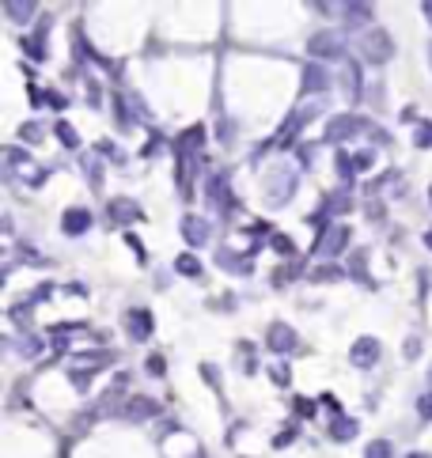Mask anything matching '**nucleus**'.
<instances>
[{
    "label": "nucleus",
    "mask_w": 432,
    "mask_h": 458,
    "mask_svg": "<svg viewBox=\"0 0 432 458\" xmlns=\"http://www.w3.org/2000/svg\"><path fill=\"white\" fill-rule=\"evenodd\" d=\"M205 144V129L201 125H194V129H186L179 136V140H174V148H179V159H190V152H197Z\"/></svg>",
    "instance_id": "15"
},
{
    "label": "nucleus",
    "mask_w": 432,
    "mask_h": 458,
    "mask_svg": "<svg viewBox=\"0 0 432 458\" xmlns=\"http://www.w3.org/2000/svg\"><path fill=\"white\" fill-rule=\"evenodd\" d=\"M152 329H156V318H152L144 307H133L129 315H125V333H129L133 341H148Z\"/></svg>",
    "instance_id": "10"
},
{
    "label": "nucleus",
    "mask_w": 432,
    "mask_h": 458,
    "mask_svg": "<svg viewBox=\"0 0 432 458\" xmlns=\"http://www.w3.org/2000/svg\"><path fill=\"white\" fill-rule=\"evenodd\" d=\"M421 356V337H410L406 341V360H417Z\"/></svg>",
    "instance_id": "40"
},
{
    "label": "nucleus",
    "mask_w": 432,
    "mask_h": 458,
    "mask_svg": "<svg viewBox=\"0 0 432 458\" xmlns=\"http://www.w3.org/2000/svg\"><path fill=\"white\" fill-rule=\"evenodd\" d=\"M107 212H110V220H114V223H137L141 220V205H133V201H110V208H107Z\"/></svg>",
    "instance_id": "14"
},
{
    "label": "nucleus",
    "mask_w": 432,
    "mask_h": 458,
    "mask_svg": "<svg viewBox=\"0 0 432 458\" xmlns=\"http://www.w3.org/2000/svg\"><path fill=\"white\" fill-rule=\"evenodd\" d=\"M429 201H432V186H429Z\"/></svg>",
    "instance_id": "47"
},
{
    "label": "nucleus",
    "mask_w": 432,
    "mask_h": 458,
    "mask_svg": "<svg viewBox=\"0 0 432 458\" xmlns=\"http://www.w3.org/2000/svg\"><path fill=\"white\" fill-rule=\"evenodd\" d=\"M372 163H375V152H372V148H360L357 156H353V171H357V174L372 171Z\"/></svg>",
    "instance_id": "26"
},
{
    "label": "nucleus",
    "mask_w": 432,
    "mask_h": 458,
    "mask_svg": "<svg viewBox=\"0 0 432 458\" xmlns=\"http://www.w3.org/2000/svg\"><path fill=\"white\" fill-rule=\"evenodd\" d=\"M296 345H300V333H296L288 322H269L266 329V349L281 352V356H288V352H296Z\"/></svg>",
    "instance_id": "6"
},
{
    "label": "nucleus",
    "mask_w": 432,
    "mask_h": 458,
    "mask_svg": "<svg viewBox=\"0 0 432 458\" xmlns=\"http://www.w3.org/2000/svg\"><path fill=\"white\" fill-rule=\"evenodd\" d=\"M349 277H357L364 288H375V280L368 277V254L364 250H357L353 258H349Z\"/></svg>",
    "instance_id": "19"
},
{
    "label": "nucleus",
    "mask_w": 432,
    "mask_h": 458,
    "mask_svg": "<svg viewBox=\"0 0 432 458\" xmlns=\"http://www.w3.org/2000/svg\"><path fill=\"white\" fill-rule=\"evenodd\" d=\"M19 136H23V140H30V144H35V140H42V125L27 122V125H23V129H19Z\"/></svg>",
    "instance_id": "37"
},
{
    "label": "nucleus",
    "mask_w": 432,
    "mask_h": 458,
    "mask_svg": "<svg viewBox=\"0 0 432 458\" xmlns=\"http://www.w3.org/2000/svg\"><path fill=\"white\" fill-rule=\"evenodd\" d=\"M360 57H364L368 65H387V61L395 57V42H390L387 30L383 27L364 30V38H360Z\"/></svg>",
    "instance_id": "2"
},
{
    "label": "nucleus",
    "mask_w": 432,
    "mask_h": 458,
    "mask_svg": "<svg viewBox=\"0 0 432 458\" xmlns=\"http://www.w3.org/2000/svg\"><path fill=\"white\" fill-rule=\"evenodd\" d=\"M425 246H429V250H432V228L425 231Z\"/></svg>",
    "instance_id": "46"
},
{
    "label": "nucleus",
    "mask_w": 432,
    "mask_h": 458,
    "mask_svg": "<svg viewBox=\"0 0 432 458\" xmlns=\"http://www.w3.org/2000/svg\"><path fill=\"white\" fill-rule=\"evenodd\" d=\"M292 443H296V428H285L281 436H273V447H277V451H281V447H292Z\"/></svg>",
    "instance_id": "38"
},
{
    "label": "nucleus",
    "mask_w": 432,
    "mask_h": 458,
    "mask_svg": "<svg viewBox=\"0 0 432 458\" xmlns=\"http://www.w3.org/2000/svg\"><path fill=\"white\" fill-rule=\"evenodd\" d=\"M179 231H182V239H186L190 246H205L213 239V223L205 220V216H182Z\"/></svg>",
    "instance_id": "9"
},
{
    "label": "nucleus",
    "mask_w": 432,
    "mask_h": 458,
    "mask_svg": "<svg viewBox=\"0 0 432 458\" xmlns=\"http://www.w3.org/2000/svg\"><path fill=\"white\" fill-rule=\"evenodd\" d=\"M429 390H432V379H429Z\"/></svg>",
    "instance_id": "48"
},
{
    "label": "nucleus",
    "mask_w": 432,
    "mask_h": 458,
    "mask_svg": "<svg viewBox=\"0 0 432 458\" xmlns=\"http://www.w3.org/2000/svg\"><path fill=\"white\" fill-rule=\"evenodd\" d=\"M46 107H53V110H65L69 107V99L61 91H46Z\"/></svg>",
    "instance_id": "39"
},
{
    "label": "nucleus",
    "mask_w": 432,
    "mask_h": 458,
    "mask_svg": "<svg viewBox=\"0 0 432 458\" xmlns=\"http://www.w3.org/2000/svg\"><path fill=\"white\" fill-rule=\"evenodd\" d=\"M269 379H273V387H288V383H292L288 364H273V367H269Z\"/></svg>",
    "instance_id": "31"
},
{
    "label": "nucleus",
    "mask_w": 432,
    "mask_h": 458,
    "mask_svg": "<svg viewBox=\"0 0 432 458\" xmlns=\"http://www.w3.org/2000/svg\"><path fill=\"white\" fill-rule=\"evenodd\" d=\"M201 375H205V383H213V387H216V367H209V364H201Z\"/></svg>",
    "instance_id": "43"
},
{
    "label": "nucleus",
    "mask_w": 432,
    "mask_h": 458,
    "mask_svg": "<svg viewBox=\"0 0 432 458\" xmlns=\"http://www.w3.org/2000/svg\"><path fill=\"white\" fill-rule=\"evenodd\" d=\"M125 413V421H148V416H156L159 413V401H152V398H129V405L122 409Z\"/></svg>",
    "instance_id": "13"
},
{
    "label": "nucleus",
    "mask_w": 432,
    "mask_h": 458,
    "mask_svg": "<svg viewBox=\"0 0 432 458\" xmlns=\"http://www.w3.org/2000/svg\"><path fill=\"white\" fill-rule=\"evenodd\" d=\"M269 246H273V250H281L285 258H292V254H296V243L288 235H269Z\"/></svg>",
    "instance_id": "32"
},
{
    "label": "nucleus",
    "mask_w": 432,
    "mask_h": 458,
    "mask_svg": "<svg viewBox=\"0 0 432 458\" xmlns=\"http://www.w3.org/2000/svg\"><path fill=\"white\" fill-rule=\"evenodd\" d=\"M421 12H425V19L432 23V0H425V4H421Z\"/></svg>",
    "instance_id": "44"
},
{
    "label": "nucleus",
    "mask_w": 432,
    "mask_h": 458,
    "mask_svg": "<svg viewBox=\"0 0 432 458\" xmlns=\"http://www.w3.org/2000/svg\"><path fill=\"white\" fill-rule=\"evenodd\" d=\"M326 87H330V72H326V65L307 61V65H303V76H300V95H323Z\"/></svg>",
    "instance_id": "8"
},
{
    "label": "nucleus",
    "mask_w": 432,
    "mask_h": 458,
    "mask_svg": "<svg viewBox=\"0 0 432 458\" xmlns=\"http://www.w3.org/2000/svg\"><path fill=\"white\" fill-rule=\"evenodd\" d=\"M323 405H326V409H330V413H334V416H341V401H338V398H334V394H323Z\"/></svg>",
    "instance_id": "41"
},
{
    "label": "nucleus",
    "mask_w": 432,
    "mask_h": 458,
    "mask_svg": "<svg viewBox=\"0 0 432 458\" xmlns=\"http://www.w3.org/2000/svg\"><path fill=\"white\" fill-rule=\"evenodd\" d=\"M205 190H209L205 197H209L213 208H231V205H235V197H231V186H228V174H224V171H216L213 178L205 182Z\"/></svg>",
    "instance_id": "11"
},
{
    "label": "nucleus",
    "mask_w": 432,
    "mask_h": 458,
    "mask_svg": "<svg viewBox=\"0 0 432 458\" xmlns=\"http://www.w3.org/2000/svg\"><path fill=\"white\" fill-rule=\"evenodd\" d=\"M349 239H353V231H349V223H323L318 228V243H315V254L326 262H334L338 254H345Z\"/></svg>",
    "instance_id": "1"
},
{
    "label": "nucleus",
    "mask_w": 432,
    "mask_h": 458,
    "mask_svg": "<svg viewBox=\"0 0 432 458\" xmlns=\"http://www.w3.org/2000/svg\"><path fill=\"white\" fill-rule=\"evenodd\" d=\"M353 436H357V421H353V416H334V421H330V439L349 443Z\"/></svg>",
    "instance_id": "18"
},
{
    "label": "nucleus",
    "mask_w": 432,
    "mask_h": 458,
    "mask_svg": "<svg viewBox=\"0 0 432 458\" xmlns=\"http://www.w3.org/2000/svg\"><path fill=\"white\" fill-rule=\"evenodd\" d=\"M84 174H87V182H91V186H102V167H99V159L87 156L84 159Z\"/></svg>",
    "instance_id": "29"
},
{
    "label": "nucleus",
    "mask_w": 432,
    "mask_h": 458,
    "mask_svg": "<svg viewBox=\"0 0 432 458\" xmlns=\"http://www.w3.org/2000/svg\"><path fill=\"white\" fill-rule=\"evenodd\" d=\"M53 133H57V140L65 144V148H80V136H76V129H72L69 122H57V125H53Z\"/></svg>",
    "instance_id": "24"
},
{
    "label": "nucleus",
    "mask_w": 432,
    "mask_h": 458,
    "mask_svg": "<svg viewBox=\"0 0 432 458\" xmlns=\"http://www.w3.org/2000/svg\"><path fill=\"white\" fill-rule=\"evenodd\" d=\"M300 273H303V265H285V269H277L273 273V284H285V280H296V277H300Z\"/></svg>",
    "instance_id": "34"
},
{
    "label": "nucleus",
    "mask_w": 432,
    "mask_h": 458,
    "mask_svg": "<svg viewBox=\"0 0 432 458\" xmlns=\"http://www.w3.org/2000/svg\"><path fill=\"white\" fill-rule=\"evenodd\" d=\"M379 356H383L379 337H357V341L349 345V364L353 367H375Z\"/></svg>",
    "instance_id": "5"
},
{
    "label": "nucleus",
    "mask_w": 432,
    "mask_h": 458,
    "mask_svg": "<svg viewBox=\"0 0 432 458\" xmlns=\"http://www.w3.org/2000/svg\"><path fill=\"white\" fill-rule=\"evenodd\" d=\"M334 171H338L341 178L349 182V178L357 174V171H353V156H349V152H338V156H334Z\"/></svg>",
    "instance_id": "25"
},
{
    "label": "nucleus",
    "mask_w": 432,
    "mask_h": 458,
    "mask_svg": "<svg viewBox=\"0 0 432 458\" xmlns=\"http://www.w3.org/2000/svg\"><path fill=\"white\" fill-rule=\"evenodd\" d=\"M307 53L315 61H334V57H345V42H341L334 30H318V35L307 42Z\"/></svg>",
    "instance_id": "4"
},
{
    "label": "nucleus",
    "mask_w": 432,
    "mask_h": 458,
    "mask_svg": "<svg viewBox=\"0 0 432 458\" xmlns=\"http://www.w3.org/2000/svg\"><path fill=\"white\" fill-rule=\"evenodd\" d=\"M345 277V269H341L338 262H326V265H318V269H311V280L315 284H330V280H341Z\"/></svg>",
    "instance_id": "20"
},
{
    "label": "nucleus",
    "mask_w": 432,
    "mask_h": 458,
    "mask_svg": "<svg viewBox=\"0 0 432 458\" xmlns=\"http://www.w3.org/2000/svg\"><path fill=\"white\" fill-rule=\"evenodd\" d=\"M406 458H432V455H429V451H410Z\"/></svg>",
    "instance_id": "45"
},
{
    "label": "nucleus",
    "mask_w": 432,
    "mask_h": 458,
    "mask_svg": "<svg viewBox=\"0 0 432 458\" xmlns=\"http://www.w3.org/2000/svg\"><path fill=\"white\" fill-rule=\"evenodd\" d=\"M349 208H353V201L345 197V190H341L338 197H330V201H326V212H338V216H341V212H349Z\"/></svg>",
    "instance_id": "33"
},
{
    "label": "nucleus",
    "mask_w": 432,
    "mask_h": 458,
    "mask_svg": "<svg viewBox=\"0 0 432 458\" xmlns=\"http://www.w3.org/2000/svg\"><path fill=\"white\" fill-rule=\"evenodd\" d=\"M417 416L421 421H432V390L417 394Z\"/></svg>",
    "instance_id": "36"
},
{
    "label": "nucleus",
    "mask_w": 432,
    "mask_h": 458,
    "mask_svg": "<svg viewBox=\"0 0 432 458\" xmlns=\"http://www.w3.org/2000/svg\"><path fill=\"white\" fill-rule=\"evenodd\" d=\"M46 27H50V23H38V30H35V35H27V38H23V50H27L30 53V57H35V61H46Z\"/></svg>",
    "instance_id": "17"
},
{
    "label": "nucleus",
    "mask_w": 432,
    "mask_h": 458,
    "mask_svg": "<svg viewBox=\"0 0 432 458\" xmlns=\"http://www.w3.org/2000/svg\"><path fill=\"white\" fill-rule=\"evenodd\" d=\"M144 372H148V375H156V379H163V372H167V360L159 356V352H152V356L144 360Z\"/></svg>",
    "instance_id": "28"
},
{
    "label": "nucleus",
    "mask_w": 432,
    "mask_h": 458,
    "mask_svg": "<svg viewBox=\"0 0 432 458\" xmlns=\"http://www.w3.org/2000/svg\"><path fill=\"white\" fill-rule=\"evenodd\" d=\"M91 223H95V216H91V208H84V205H72L61 212V231L72 239H80V235H87L91 231Z\"/></svg>",
    "instance_id": "7"
},
{
    "label": "nucleus",
    "mask_w": 432,
    "mask_h": 458,
    "mask_svg": "<svg viewBox=\"0 0 432 458\" xmlns=\"http://www.w3.org/2000/svg\"><path fill=\"white\" fill-rule=\"evenodd\" d=\"M174 269H179L182 277H201V262H197L194 254H179V258H174Z\"/></svg>",
    "instance_id": "22"
},
{
    "label": "nucleus",
    "mask_w": 432,
    "mask_h": 458,
    "mask_svg": "<svg viewBox=\"0 0 432 458\" xmlns=\"http://www.w3.org/2000/svg\"><path fill=\"white\" fill-rule=\"evenodd\" d=\"M35 12H38V8L30 4V0H4V15L12 23H30V19H35Z\"/></svg>",
    "instance_id": "16"
},
{
    "label": "nucleus",
    "mask_w": 432,
    "mask_h": 458,
    "mask_svg": "<svg viewBox=\"0 0 432 458\" xmlns=\"http://www.w3.org/2000/svg\"><path fill=\"white\" fill-rule=\"evenodd\" d=\"M413 144H417V148H432V122H417V129H413Z\"/></svg>",
    "instance_id": "27"
},
{
    "label": "nucleus",
    "mask_w": 432,
    "mask_h": 458,
    "mask_svg": "<svg viewBox=\"0 0 432 458\" xmlns=\"http://www.w3.org/2000/svg\"><path fill=\"white\" fill-rule=\"evenodd\" d=\"M364 458H395V447H390V439H372V443H364Z\"/></svg>",
    "instance_id": "23"
},
{
    "label": "nucleus",
    "mask_w": 432,
    "mask_h": 458,
    "mask_svg": "<svg viewBox=\"0 0 432 458\" xmlns=\"http://www.w3.org/2000/svg\"><path fill=\"white\" fill-rule=\"evenodd\" d=\"M315 409H318V405H315L311 398H296V401H292V413L303 416V421H311V416H315Z\"/></svg>",
    "instance_id": "30"
},
{
    "label": "nucleus",
    "mask_w": 432,
    "mask_h": 458,
    "mask_svg": "<svg viewBox=\"0 0 432 458\" xmlns=\"http://www.w3.org/2000/svg\"><path fill=\"white\" fill-rule=\"evenodd\" d=\"M216 265H220V269H228V273H235V277H246V273L254 269L251 258H243L239 250H228V246H224V250H216Z\"/></svg>",
    "instance_id": "12"
},
{
    "label": "nucleus",
    "mask_w": 432,
    "mask_h": 458,
    "mask_svg": "<svg viewBox=\"0 0 432 458\" xmlns=\"http://www.w3.org/2000/svg\"><path fill=\"white\" fill-rule=\"evenodd\" d=\"M364 129H375V125H368L364 118H357V114H334L330 122H326V144L349 140V136H357V133H364Z\"/></svg>",
    "instance_id": "3"
},
{
    "label": "nucleus",
    "mask_w": 432,
    "mask_h": 458,
    "mask_svg": "<svg viewBox=\"0 0 432 458\" xmlns=\"http://www.w3.org/2000/svg\"><path fill=\"white\" fill-rule=\"evenodd\" d=\"M87 383H91V379H87V372H72V387H76V390H87Z\"/></svg>",
    "instance_id": "42"
},
{
    "label": "nucleus",
    "mask_w": 432,
    "mask_h": 458,
    "mask_svg": "<svg viewBox=\"0 0 432 458\" xmlns=\"http://www.w3.org/2000/svg\"><path fill=\"white\" fill-rule=\"evenodd\" d=\"M345 19H349V27L368 23V19H372V4H345Z\"/></svg>",
    "instance_id": "21"
},
{
    "label": "nucleus",
    "mask_w": 432,
    "mask_h": 458,
    "mask_svg": "<svg viewBox=\"0 0 432 458\" xmlns=\"http://www.w3.org/2000/svg\"><path fill=\"white\" fill-rule=\"evenodd\" d=\"M23 356H30V360H35V356H42V341H38V337L35 333H27V337H23Z\"/></svg>",
    "instance_id": "35"
}]
</instances>
